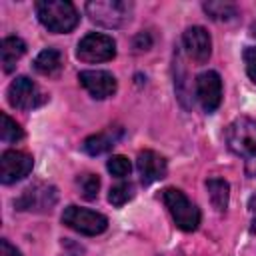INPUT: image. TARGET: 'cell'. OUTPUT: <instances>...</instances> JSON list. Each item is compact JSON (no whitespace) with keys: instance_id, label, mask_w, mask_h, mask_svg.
<instances>
[{"instance_id":"6da1fadb","label":"cell","mask_w":256,"mask_h":256,"mask_svg":"<svg viewBox=\"0 0 256 256\" xmlns=\"http://www.w3.org/2000/svg\"><path fill=\"white\" fill-rule=\"evenodd\" d=\"M226 144L232 154L244 160V170L256 178V122L248 116L234 118L226 128Z\"/></svg>"},{"instance_id":"7a4b0ae2","label":"cell","mask_w":256,"mask_h":256,"mask_svg":"<svg viewBox=\"0 0 256 256\" xmlns=\"http://www.w3.org/2000/svg\"><path fill=\"white\" fill-rule=\"evenodd\" d=\"M36 14L40 24L56 34H66L80 22L76 6L68 0H40L36 2Z\"/></svg>"},{"instance_id":"3957f363","label":"cell","mask_w":256,"mask_h":256,"mask_svg":"<svg viewBox=\"0 0 256 256\" xmlns=\"http://www.w3.org/2000/svg\"><path fill=\"white\" fill-rule=\"evenodd\" d=\"M134 4L126 0H90L86 2L88 18L104 28H120L132 18Z\"/></svg>"},{"instance_id":"277c9868","label":"cell","mask_w":256,"mask_h":256,"mask_svg":"<svg viewBox=\"0 0 256 256\" xmlns=\"http://www.w3.org/2000/svg\"><path fill=\"white\" fill-rule=\"evenodd\" d=\"M162 202L166 204L172 220L176 226L184 232H192L200 224V210L198 206L178 188H164L162 190Z\"/></svg>"},{"instance_id":"5b68a950","label":"cell","mask_w":256,"mask_h":256,"mask_svg":"<svg viewBox=\"0 0 256 256\" xmlns=\"http://www.w3.org/2000/svg\"><path fill=\"white\" fill-rule=\"evenodd\" d=\"M62 222L68 228H72V230H76L84 236H98L108 228V218L104 214L94 212L90 208H80V206H74V204L64 208Z\"/></svg>"},{"instance_id":"8992f818","label":"cell","mask_w":256,"mask_h":256,"mask_svg":"<svg viewBox=\"0 0 256 256\" xmlns=\"http://www.w3.org/2000/svg\"><path fill=\"white\" fill-rule=\"evenodd\" d=\"M76 56H78V60L88 62V64L108 62V60H112L116 56V42L108 34L90 32L78 42Z\"/></svg>"},{"instance_id":"52a82bcc","label":"cell","mask_w":256,"mask_h":256,"mask_svg":"<svg viewBox=\"0 0 256 256\" xmlns=\"http://www.w3.org/2000/svg\"><path fill=\"white\" fill-rule=\"evenodd\" d=\"M34 160L28 152L22 150H6L0 156V180L2 184H12L26 178L32 172Z\"/></svg>"},{"instance_id":"ba28073f","label":"cell","mask_w":256,"mask_h":256,"mask_svg":"<svg viewBox=\"0 0 256 256\" xmlns=\"http://www.w3.org/2000/svg\"><path fill=\"white\" fill-rule=\"evenodd\" d=\"M8 102H10L12 108L30 110V108L40 106L44 102V96H42V92L38 90V86L30 78L18 76L8 86Z\"/></svg>"},{"instance_id":"9c48e42d","label":"cell","mask_w":256,"mask_h":256,"mask_svg":"<svg viewBox=\"0 0 256 256\" xmlns=\"http://www.w3.org/2000/svg\"><path fill=\"white\" fill-rule=\"evenodd\" d=\"M196 98L206 112H214L222 102V78L214 70H206L196 78Z\"/></svg>"},{"instance_id":"30bf717a","label":"cell","mask_w":256,"mask_h":256,"mask_svg":"<svg viewBox=\"0 0 256 256\" xmlns=\"http://www.w3.org/2000/svg\"><path fill=\"white\" fill-rule=\"evenodd\" d=\"M78 80L88 90V94L98 100L110 98L118 90V82L108 70H82L78 74Z\"/></svg>"},{"instance_id":"8fae6325","label":"cell","mask_w":256,"mask_h":256,"mask_svg":"<svg viewBox=\"0 0 256 256\" xmlns=\"http://www.w3.org/2000/svg\"><path fill=\"white\" fill-rule=\"evenodd\" d=\"M182 44H184L186 54L194 62H198V64L208 62V58L212 54V38H210L206 28H202V26L186 28L182 34Z\"/></svg>"},{"instance_id":"7c38bea8","label":"cell","mask_w":256,"mask_h":256,"mask_svg":"<svg viewBox=\"0 0 256 256\" xmlns=\"http://www.w3.org/2000/svg\"><path fill=\"white\" fill-rule=\"evenodd\" d=\"M58 200L54 186L34 184L22 192V196L14 202L18 210H50Z\"/></svg>"},{"instance_id":"4fadbf2b","label":"cell","mask_w":256,"mask_h":256,"mask_svg":"<svg viewBox=\"0 0 256 256\" xmlns=\"http://www.w3.org/2000/svg\"><path fill=\"white\" fill-rule=\"evenodd\" d=\"M136 168H138V174H140V180L144 186L156 182V180H162L166 176V158L160 156L158 152L154 150H142L138 152V158H136Z\"/></svg>"},{"instance_id":"5bb4252c","label":"cell","mask_w":256,"mask_h":256,"mask_svg":"<svg viewBox=\"0 0 256 256\" xmlns=\"http://www.w3.org/2000/svg\"><path fill=\"white\" fill-rule=\"evenodd\" d=\"M122 130L120 128H108L104 132H98V134H92L88 136L84 142H82V150L90 156H98V154H104L108 152L120 138Z\"/></svg>"},{"instance_id":"9a60e30c","label":"cell","mask_w":256,"mask_h":256,"mask_svg":"<svg viewBox=\"0 0 256 256\" xmlns=\"http://www.w3.org/2000/svg\"><path fill=\"white\" fill-rule=\"evenodd\" d=\"M26 52V44L22 38L18 36H6L0 44V60H2V66H4V72H12L16 62L24 56Z\"/></svg>"},{"instance_id":"2e32d148","label":"cell","mask_w":256,"mask_h":256,"mask_svg":"<svg viewBox=\"0 0 256 256\" xmlns=\"http://www.w3.org/2000/svg\"><path fill=\"white\" fill-rule=\"evenodd\" d=\"M60 68H62V54L56 48H44L34 60V70L44 76H52Z\"/></svg>"},{"instance_id":"e0dca14e","label":"cell","mask_w":256,"mask_h":256,"mask_svg":"<svg viewBox=\"0 0 256 256\" xmlns=\"http://www.w3.org/2000/svg\"><path fill=\"white\" fill-rule=\"evenodd\" d=\"M206 190H208L212 206L218 212H224L228 208V200H230V186H228V182L222 180V178H210V180H206Z\"/></svg>"},{"instance_id":"ac0fdd59","label":"cell","mask_w":256,"mask_h":256,"mask_svg":"<svg viewBox=\"0 0 256 256\" xmlns=\"http://www.w3.org/2000/svg\"><path fill=\"white\" fill-rule=\"evenodd\" d=\"M204 12L212 18V20H232L238 10L234 4L230 2H204Z\"/></svg>"},{"instance_id":"d6986e66","label":"cell","mask_w":256,"mask_h":256,"mask_svg":"<svg viewBox=\"0 0 256 256\" xmlns=\"http://www.w3.org/2000/svg\"><path fill=\"white\" fill-rule=\"evenodd\" d=\"M0 138L6 144H14L18 140L24 138V130L20 128V124L16 120H12L6 112H2V126H0Z\"/></svg>"},{"instance_id":"ffe728a7","label":"cell","mask_w":256,"mask_h":256,"mask_svg":"<svg viewBox=\"0 0 256 256\" xmlns=\"http://www.w3.org/2000/svg\"><path fill=\"white\" fill-rule=\"evenodd\" d=\"M76 184L80 188V194L86 198V200H94L98 196V190H100V178L92 172H84L76 178Z\"/></svg>"},{"instance_id":"44dd1931","label":"cell","mask_w":256,"mask_h":256,"mask_svg":"<svg viewBox=\"0 0 256 256\" xmlns=\"http://www.w3.org/2000/svg\"><path fill=\"white\" fill-rule=\"evenodd\" d=\"M132 198H134V186L130 182H120V184L112 186L108 192V202L112 206H124Z\"/></svg>"},{"instance_id":"7402d4cb","label":"cell","mask_w":256,"mask_h":256,"mask_svg":"<svg viewBox=\"0 0 256 256\" xmlns=\"http://www.w3.org/2000/svg\"><path fill=\"white\" fill-rule=\"evenodd\" d=\"M106 168H108V172H110L112 176H116V178H126V176L130 174V170H132V164H130V160H128L126 156L114 154V156L108 158Z\"/></svg>"},{"instance_id":"603a6c76","label":"cell","mask_w":256,"mask_h":256,"mask_svg":"<svg viewBox=\"0 0 256 256\" xmlns=\"http://www.w3.org/2000/svg\"><path fill=\"white\" fill-rule=\"evenodd\" d=\"M244 64L248 76L252 78V82H256V46H248L244 50Z\"/></svg>"},{"instance_id":"cb8c5ba5","label":"cell","mask_w":256,"mask_h":256,"mask_svg":"<svg viewBox=\"0 0 256 256\" xmlns=\"http://www.w3.org/2000/svg\"><path fill=\"white\" fill-rule=\"evenodd\" d=\"M0 256H22L16 246H12L8 240H0Z\"/></svg>"},{"instance_id":"d4e9b609","label":"cell","mask_w":256,"mask_h":256,"mask_svg":"<svg viewBox=\"0 0 256 256\" xmlns=\"http://www.w3.org/2000/svg\"><path fill=\"white\" fill-rule=\"evenodd\" d=\"M250 30H252V36H256V24H252V28H250Z\"/></svg>"},{"instance_id":"484cf974","label":"cell","mask_w":256,"mask_h":256,"mask_svg":"<svg viewBox=\"0 0 256 256\" xmlns=\"http://www.w3.org/2000/svg\"><path fill=\"white\" fill-rule=\"evenodd\" d=\"M252 232H256V220L252 222Z\"/></svg>"}]
</instances>
